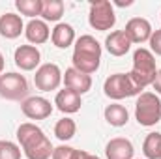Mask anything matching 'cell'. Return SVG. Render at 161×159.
<instances>
[{"label":"cell","mask_w":161,"mask_h":159,"mask_svg":"<svg viewBox=\"0 0 161 159\" xmlns=\"http://www.w3.org/2000/svg\"><path fill=\"white\" fill-rule=\"evenodd\" d=\"M159 159H161V156H159Z\"/></svg>","instance_id":"33"},{"label":"cell","mask_w":161,"mask_h":159,"mask_svg":"<svg viewBox=\"0 0 161 159\" xmlns=\"http://www.w3.org/2000/svg\"><path fill=\"white\" fill-rule=\"evenodd\" d=\"M15 66L23 71H34L40 68L41 52L36 45H19L13 54Z\"/></svg>","instance_id":"8"},{"label":"cell","mask_w":161,"mask_h":159,"mask_svg":"<svg viewBox=\"0 0 161 159\" xmlns=\"http://www.w3.org/2000/svg\"><path fill=\"white\" fill-rule=\"evenodd\" d=\"M131 41L127 38V34L124 32V30H114V32H111L109 36H107V40H105V49H107V52L109 54H113V56H124L129 49H131Z\"/></svg>","instance_id":"15"},{"label":"cell","mask_w":161,"mask_h":159,"mask_svg":"<svg viewBox=\"0 0 161 159\" xmlns=\"http://www.w3.org/2000/svg\"><path fill=\"white\" fill-rule=\"evenodd\" d=\"M124 32L127 34V38H129L131 43H146V41H150L154 30H152V25H150L148 19H144V17H133V19L127 21Z\"/></svg>","instance_id":"9"},{"label":"cell","mask_w":161,"mask_h":159,"mask_svg":"<svg viewBox=\"0 0 161 159\" xmlns=\"http://www.w3.org/2000/svg\"><path fill=\"white\" fill-rule=\"evenodd\" d=\"M152 88L156 90V94L161 96V69H158V73H156V79L152 82Z\"/></svg>","instance_id":"29"},{"label":"cell","mask_w":161,"mask_h":159,"mask_svg":"<svg viewBox=\"0 0 161 159\" xmlns=\"http://www.w3.org/2000/svg\"><path fill=\"white\" fill-rule=\"evenodd\" d=\"M15 8L21 11V15L38 19V15H41L43 0H15Z\"/></svg>","instance_id":"25"},{"label":"cell","mask_w":161,"mask_h":159,"mask_svg":"<svg viewBox=\"0 0 161 159\" xmlns=\"http://www.w3.org/2000/svg\"><path fill=\"white\" fill-rule=\"evenodd\" d=\"M88 23L94 30L107 32L116 25V15L114 8L109 0H94L90 2V13H88Z\"/></svg>","instance_id":"4"},{"label":"cell","mask_w":161,"mask_h":159,"mask_svg":"<svg viewBox=\"0 0 161 159\" xmlns=\"http://www.w3.org/2000/svg\"><path fill=\"white\" fill-rule=\"evenodd\" d=\"M45 137V133L41 131L40 127L32 122H25L17 127V140H19V146L25 150L28 146H32L34 142H38L40 139Z\"/></svg>","instance_id":"16"},{"label":"cell","mask_w":161,"mask_h":159,"mask_svg":"<svg viewBox=\"0 0 161 159\" xmlns=\"http://www.w3.org/2000/svg\"><path fill=\"white\" fill-rule=\"evenodd\" d=\"M25 36L32 45H41L51 38L49 25L43 19H30L28 25L25 26Z\"/></svg>","instance_id":"14"},{"label":"cell","mask_w":161,"mask_h":159,"mask_svg":"<svg viewBox=\"0 0 161 159\" xmlns=\"http://www.w3.org/2000/svg\"><path fill=\"white\" fill-rule=\"evenodd\" d=\"M53 144H51V140L47 139V135L40 139L38 142H34L32 146H28V148H25L23 152H25V156L28 159H51L53 156Z\"/></svg>","instance_id":"20"},{"label":"cell","mask_w":161,"mask_h":159,"mask_svg":"<svg viewBox=\"0 0 161 159\" xmlns=\"http://www.w3.org/2000/svg\"><path fill=\"white\" fill-rule=\"evenodd\" d=\"M75 133H77V123H75V120L71 118H62L56 122V125H54V135H56V139L58 140H62V142H66V140H71L73 137H75Z\"/></svg>","instance_id":"24"},{"label":"cell","mask_w":161,"mask_h":159,"mask_svg":"<svg viewBox=\"0 0 161 159\" xmlns=\"http://www.w3.org/2000/svg\"><path fill=\"white\" fill-rule=\"evenodd\" d=\"M135 118L139 125L152 127L161 120V99L154 92H142L137 96L135 103Z\"/></svg>","instance_id":"2"},{"label":"cell","mask_w":161,"mask_h":159,"mask_svg":"<svg viewBox=\"0 0 161 159\" xmlns=\"http://www.w3.org/2000/svg\"><path fill=\"white\" fill-rule=\"evenodd\" d=\"M88 159H99L97 156H92V154H88Z\"/></svg>","instance_id":"32"},{"label":"cell","mask_w":161,"mask_h":159,"mask_svg":"<svg viewBox=\"0 0 161 159\" xmlns=\"http://www.w3.org/2000/svg\"><path fill=\"white\" fill-rule=\"evenodd\" d=\"M51 40L54 43V47H58V49H68V47H71V45L75 43V30H73V26L68 25V23H58V25L53 28V32H51Z\"/></svg>","instance_id":"17"},{"label":"cell","mask_w":161,"mask_h":159,"mask_svg":"<svg viewBox=\"0 0 161 159\" xmlns=\"http://www.w3.org/2000/svg\"><path fill=\"white\" fill-rule=\"evenodd\" d=\"M103 92L109 99H114V101L142 94V90L131 80L129 73H114V75L107 77L105 84H103Z\"/></svg>","instance_id":"3"},{"label":"cell","mask_w":161,"mask_h":159,"mask_svg":"<svg viewBox=\"0 0 161 159\" xmlns=\"http://www.w3.org/2000/svg\"><path fill=\"white\" fill-rule=\"evenodd\" d=\"M73 159H88V152H84V150H75Z\"/></svg>","instance_id":"30"},{"label":"cell","mask_w":161,"mask_h":159,"mask_svg":"<svg viewBox=\"0 0 161 159\" xmlns=\"http://www.w3.org/2000/svg\"><path fill=\"white\" fill-rule=\"evenodd\" d=\"M71 62H73V68L84 73V75H92L99 69V64H101V56H92V54H82V52H73L71 56Z\"/></svg>","instance_id":"18"},{"label":"cell","mask_w":161,"mask_h":159,"mask_svg":"<svg viewBox=\"0 0 161 159\" xmlns=\"http://www.w3.org/2000/svg\"><path fill=\"white\" fill-rule=\"evenodd\" d=\"M0 159H21V146L11 140H0Z\"/></svg>","instance_id":"26"},{"label":"cell","mask_w":161,"mask_h":159,"mask_svg":"<svg viewBox=\"0 0 161 159\" xmlns=\"http://www.w3.org/2000/svg\"><path fill=\"white\" fill-rule=\"evenodd\" d=\"M21 111L30 120H45L53 114V105L41 96H30L21 103Z\"/></svg>","instance_id":"7"},{"label":"cell","mask_w":161,"mask_h":159,"mask_svg":"<svg viewBox=\"0 0 161 159\" xmlns=\"http://www.w3.org/2000/svg\"><path fill=\"white\" fill-rule=\"evenodd\" d=\"M150 52L161 56V30L152 32V38H150Z\"/></svg>","instance_id":"28"},{"label":"cell","mask_w":161,"mask_h":159,"mask_svg":"<svg viewBox=\"0 0 161 159\" xmlns=\"http://www.w3.org/2000/svg\"><path fill=\"white\" fill-rule=\"evenodd\" d=\"M25 32V23L17 13H4L0 17V34L6 40H15Z\"/></svg>","instance_id":"13"},{"label":"cell","mask_w":161,"mask_h":159,"mask_svg":"<svg viewBox=\"0 0 161 159\" xmlns=\"http://www.w3.org/2000/svg\"><path fill=\"white\" fill-rule=\"evenodd\" d=\"M62 71L56 64L49 62V64H41L40 68L36 69V75H34V84L36 88L41 92H53L56 90L60 84H62Z\"/></svg>","instance_id":"6"},{"label":"cell","mask_w":161,"mask_h":159,"mask_svg":"<svg viewBox=\"0 0 161 159\" xmlns=\"http://www.w3.org/2000/svg\"><path fill=\"white\" fill-rule=\"evenodd\" d=\"M54 105L60 112L64 114H73V112H79L80 111V105H82V99L77 92L69 90V88H64L56 94L54 97Z\"/></svg>","instance_id":"12"},{"label":"cell","mask_w":161,"mask_h":159,"mask_svg":"<svg viewBox=\"0 0 161 159\" xmlns=\"http://www.w3.org/2000/svg\"><path fill=\"white\" fill-rule=\"evenodd\" d=\"M156 73H158V68H156V56L141 47L133 52V69L129 71V77L131 80L141 88L144 90L146 86H150L154 79H156Z\"/></svg>","instance_id":"1"},{"label":"cell","mask_w":161,"mask_h":159,"mask_svg":"<svg viewBox=\"0 0 161 159\" xmlns=\"http://www.w3.org/2000/svg\"><path fill=\"white\" fill-rule=\"evenodd\" d=\"M62 82H64L66 88L77 92L79 96L86 94V92L92 88V77L77 71L75 68H68V69H66V73L62 75Z\"/></svg>","instance_id":"10"},{"label":"cell","mask_w":161,"mask_h":159,"mask_svg":"<svg viewBox=\"0 0 161 159\" xmlns=\"http://www.w3.org/2000/svg\"><path fill=\"white\" fill-rule=\"evenodd\" d=\"M4 73V56H2V52H0V75Z\"/></svg>","instance_id":"31"},{"label":"cell","mask_w":161,"mask_h":159,"mask_svg":"<svg viewBox=\"0 0 161 159\" xmlns=\"http://www.w3.org/2000/svg\"><path fill=\"white\" fill-rule=\"evenodd\" d=\"M73 154H75V148L62 144V146H56V148L53 150L51 159H73Z\"/></svg>","instance_id":"27"},{"label":"cell","mask_w":161,"mask_h":159,"mask_svg":"<svg viewBox=\"0 0 161 159\" xmlns=\"http://www.w3.org/2000/svg\"><path fill=\"white\" fill-rule=\"evenodd\" d=\"M135 148L129 139L124 137H114L107 142L105 146V156L107 159H133Z\"/></svg>","instance_id":"11"},{"label":"cell","mask_w":161,"mask_h":159,"mask_svg":"<svg viewBox=\"0 0 161 159\" xmlns=\"http://www.w3.org/2000/svg\"><path fill=\"white\" fill-rule=\"evenodd\" d=\"M103 116L107 120V123L113 125V127H122V125H125L129 122V112H127V109L124 105H120V103L107 105L105 111H103Z\"/></svg>","instance_id":"19"},{"label":"cell","mask_w":161,"mask_h":159,"mask_svg":"<svg viewBox=\"0 0 161 159\" xmlns=\"http://www.w3.org/2000/svg\"><path fill=\"white\" fill-rule=\"evenodd\" d=\"M73 52H82V54H92V56H101V45L94 36H80L75 40V49Z\"/></svg>","instance_id":"22"},{"label":"cell","mask_w":161,"mask_h":159,"mask_svg":"<svg viewBox=\"0 0 161 159\" xmlns=\"http://www.w3.org/2000/svg\"><path fill=\"white\" fill-rule=\"evenodd\" d=\"M142 154L146 159H159L161 156V133H148L142 142Z\"/></svg>","instance_id":"23"},{"label":"cell","mask_w":161,"mask_h":159,"mask_svg":"<svg viewBox=\"0 0 161 159\" xmlns=\"http://www.w3.org/2000/svg\"><path fill=\"white\" fill-rule=\"evenodd\" d=\"M64 15V2L62 0H43L41 8V17L45 23H56Z\"/></svg>","instance_id":"21"},{"label":"cell","mask_w":161,"mask_h":159,"mask_svg":"<svg viewBox=\"0 0 161 159\" xmlns=\"http://www.w3.org/2000/svg\"><path fill=\"white\" fill-rule=\"evenodd\" d=\"M0 96L9 101H19V99L25 101L28 96V82L25 79V75L15 73V71L2 73L0 75Z\"/></svg>","instance_id":"5"}]
</instances>
